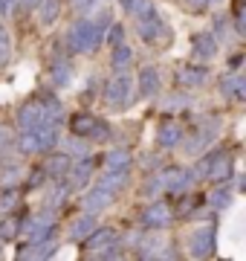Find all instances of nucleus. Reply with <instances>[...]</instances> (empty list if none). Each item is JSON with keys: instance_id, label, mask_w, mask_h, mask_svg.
Segmentation results:
<instances>
[{"instance_id": "6e6552de", "label": "nucleus", "mask_w": 246, "mask_h": 261, "mask_svg": "<svg viewBox=\"0 0 246 261\" xmlns=\"http://www.w3.org/2000/svg\"><path fill=\"white\" fill-rule=\"evenodd\" d=\"M208 75H211L208 64H203V61H186V64H180L174 70V82L182 90H197V87H203L208 82Z\"/></svg>"}, {"instance_id": "79ce46f5", "label": "nucleus", "mask_w": 246, "mask_h": 261, "mask_svg": "<svg viewBox=\"0 0 246 261\" xmlns=\"http://www.w3.org/2000/svg\"><path fill=\"white\" fill-rule=\"evenodd\" d=\"M186 6L191 9V15H200V12H206L211 6V0H186Z\"/></svg>"}, {"instance_id": "7ed1b4c3", "label": "nucleus", "mask_w": 246, "mask_h": 261, "mask_svg": "<svg viewBox=\"0 0 246 261\" xmlns=\"http://www.w3.org/2000/svg\"><path fill=\"white\" fill-rule=\"evenodd\" d=\"M133 105V79L131 73H116L110 82L104 84V108L110 113H122Z\"/></svg>"}, {"instance_id": "f03ea898", "label": "nucleus", "mask_w": 246, "mask_h": 261, "mask_svg": "<svg viewBox=\"0 0 246 261\" xmlns=\"http://www.w3.org/2000/svg\"><path fill=\"white\" fill-rule=\"evenodd\" d=\"M133 23H136V35L142 38L148 47H157V49H165L171 44V27L165 23V18H162V12L157 9V6H148V9H142L136 18H133Z\"/></svg>"}, {"instance_id": "473e14b6", "label": "nucleus", "mask_w": 246, "mask_h": 261, "mask_svg": "<svg viewBox=\"0 0 246 261\" xmlns=\"http://www.w3.org/2000/svg\"><path fill=\"white\" fill-rule=\"evenodd\" d=\"M93 226H96V215H90V212H84L81 215V218H78L76 224L70 226V241H81V238H84V235H90L93 232Z\"/></svg>"}, {"instance_id": "a878e982", "label": "nucleus", "mask_w": 246, "mask_h": 261, "mask_svg": "<svg viewBox=\"0 0 246 261\" xmlns=\"http://www.w3.org/2000/svg\"><path fill=\"white\" fill-rule=\"evenodd\" d=\"M165 192V171H148L145 174V183H142V197L145 200H153V197H162Z\"/></svg>"}, {"instance_id": "7c9ffc66", "label": "nucleus", "mask_w": 246, "mask_h": 261, "mask_svg": "<svg viewBox=\"0 0 246 261\" xmlns=\"http://www.w3.org/2000/svg\"><path fill=\"white\" fill-rule=\"evenodd\" d=\"M70 192H73V189L67 186V183L61 186V180H52V189H49V197H47V209L49 212H58V209L67 203V195H70Z\"/></svg>"}, {"instance_id": "9b49d317", "label": "nucleus", "mask_w": 246, "mask_h": 261, "mask_svg": "<svg viewBox=\"0 0 246 261\" xmlns=\"http://www.w3.org/2000/svg\"><path fill=\"white\" fill-rule=\"evenodd\" d=\"M211 183H229L235 177V154L232 151H218L211 154V163H208V174Z\"/></svg>"}, {"instance_id": "4be33fe9", "label": "nucleus", "mask_w": 246, "mask_h": 261, "mask_svg": "<svg viewBox=\"0 0 246 261\" xmlns=\"http://www.w3.org/2000/svg\"><path fill=\"white\" fill-rule=\"evenodd\" d=\"M128 180H131V168H104V174H99V186L110 189V192H122L125 186H128Z\"/></svg>"}, {"instance_id": "cd10ccee", "label": "nucleus", "mask_w": 246, "mask_h": 261, "mask_svg": "<svg viewBox=\"0 0 246 261\" xmlns=\"http://www.w3.org/2000/svg\"><path fill=\"white\" fill-rule=\"evenodd\" d=\"M232 200H235V192H232L226 183H214V192L208 195V206H211L214 212H220V209H229Z\"/></svg>"}, {"instance_id": "3c124183", "label": "nucleus", "mask_w": 246, "mask_h": 261, "mask_svg": "<svg viewBox=\"0 0 246 261\" xmlns=\"http://www.w3.org/2000/svg\"><path fill=\"white\" fill-rule=\"evenodd\" d=\"M0 140H3V134H0Z\"/></svg>"}, {"instance_id": "e433bc0d", "label": "nucleus", "mask_w": 246, "mask_h": 261, "mask_svg": "<svg viewBox=\"0 0 246 261\" xmlns=\"http://www.w3.org/2000/svg\"><path fill=\"white\" fill-rule=\"evenodd\" d=\"M20 174H23V171H20V166L18 163H15V166H6V171H3V177H0V183H3V189H12V186H18L20 183Z\"/></svg>"}, {"instance_id": "2f4dec72", "label": "nucleus", "mask_w": 246, "mask_h": 261, "mask_svg": "<svg viewBox=\"0 0 246 261\" xmlns=\"http://www.w3.org/2000/svg\"><path fill=\"white\" fill-rule=\"evenodd\" d=\"M133 157L128 148H110L104 154V168H131Z\"/></svg>"}, {"instance_id": "ddd939ff", "label": "nucleus", "mask_w": 246, "mask_h": 261, "mask_svg": "<svg viewBox=\"0 0 246 261\" xmlns=\"http://www.w3.org/2000/svg\"><path fill=\"white\" fill-rule=\"evenodd\" d=\"M133 84H139V99H157L162 90V75H160V67L157 64H142V70H139V79Z\"/></svg>"}, {"instance_id": "49530a36", "label": "nucleus", "mask_w": 246, "mask_h": 261, "mask_svg": "<svg viewBox=\"0 0 246 261\" xmlns=\"http://www.w3.org/2000/svg\"><path fill=\"white\" fill-rule=\"evenodd\" d=\"M38 6V0H18V9H26V12H32Z\"/></svg>"}, {"instance_id": "ea45409f", "label": "nucleus", "mask_w": 246, "mask_h": 261, "mask_svg": "<svg viewBox=\"0 0 246 261\" xmlns=\"http://www.w3.org/2000/svg\"><path fill=\"white\" fill-rule=\"evenodd\" d=\"M235 35L237 38L246 35V9H243V6H237V9H235Z\"/></svg>"}, {"instance_id": "20e7f679", "label": "nucleus", "mask_w": 246, "mask_h": 261, "mask_svg": "<svg viewBox=\"0 0 246 261\" xmlns=\"http://www.w3.org/2000/svg\"><path fill=\"white\" fill-rule=\"evenodd\" d=\"M70 134H76V137H81L87 142H107L113 130H110V125L104 119L81 111V113H73L70 116Z\"/></svg>"}, {"instance_id": "423d86ee", "label": "nucleus", "mask_w": 246, "mask_h": 261, "mask_svg": "<svg viewBox=\"0 0 246 261\" xmlns=\"http://www.w3.org/2000/svg\"><path fill=\"white\" fill-rule=\"evenodd\" d=\"M218 252V226H214V221L206 226H200V229H194L189 238V255L191 258H211Z\"/></svg>"}, {"instance_id": "8fccbe9b", "label": "nucleus", "mask_w": 246, "mask_h": 261, "mask_svg": "<svg viewBox=\"0 0 246 261\" xmlns=\"http://www.w3.org/2000/svg\"><path fill=\"white\" fill-rule=\"evenodd\" d=\"M0 258H3V247H0Z\"/></svg>"}, {"instance_id": "5701e85b", "label": "nucleus", "mask_w": 246, "mask_h": 261, "mask_svg": "<svg viewBox=\"0 0 246 261\" xmlns=\"http://www.w3.org/2000/svg\"><path fill=\"white\" fill-rule=\"evenodd\" d=\"M133 64V49L131 44H116V47H110V70L113 73H125V70H131Z\"/></svg>"}, {"instance_id": "a19ab883", "label": "nucleus", "mask_w": 246, "mask_h": 261, "mask_svg": "<svg viewBox=\"0 0 246 261\" xmlns=\"http://www.w3.org/2000/svg\"><path fill=\"white\" fill-rule=\"evenodd\" d=\"M44 180H47V174H44V168H32L26 177V189H35V186H44Z\"/></svg>"}, {"instance_id": "4c0bfd02", "label": "nucleus", "mask_w": 246, "mask_h": 261, "mask_svg": "<svg viewBox=\"0 0 246 261\" xmlns=\"http://www.w3.org/2000/svg\"><path fill=\"white\" fill-rule=\"evenodd\" d=\"M148 6H151V0H122V9L128 12L131 18H136V15L142 9H148Z\"/></svg>"}, {"instance_id": "c756f323", "label": "nucleus", "mask_w": 246, "mask_h": 261, "mask_svg": "<svg viewBox=\"0 0 246 261\" xmlns=\"http://www.w3.org/2000/svg\"><path fill=\"white\" fill-rule=\"evenodd\" d=\"M20 226H23V221H20L18 215H6L3 221H0V244H9L15 241V238H20Z\"/></svg>"}, {"instance_id": "dca6fc26", "label": "nucleus", "mask_w": 246, "mask_h": 261, "mask_svg": "<svg viewBox=\"0 0 246 261\" xmlns=\"http://www.w3.org/2000/svg\"><path fill=\"white\" fill-rule=\"evenodd\" d=\"M67 186L70 189H84L90 180H93V157H76V163H70V171H67Z\"/></svg>"}, {"instance_id": "a18cd8bd", "label": "nucleus", "mask_w": 246, "mask_h": 261, "mask_svg": "<svg viewBox=\"0 0 246 261\" xmlns=\"http://www.w3.org/2000/svg\"><path fill=\"white\" fill-rule=\"evenodd\" d=\"M3 3V18L6 15H15V9H18V0H0Z\"/></svg>"}, {"instance_id": "72a5a7b5", "label": "nucleus", "mask_w": 246, "mask_h": 261, "mask_svg": "<svg viewBox=\"0 0 246 261\" xmlns=\"http://www.w3.org/2000/svg\"><path fill=\"white\" fill-rule=\"evenodd\" d=\"M12 61V35H9V29L0 23V70Z\"/></svg>"}, {"instance_id": "f257e3e1", "label": "nucleus", "mask_w": 246, "mask_h": 261, "mask_svg": "<svg viewBox=\"0 0 246 261\" xmlns=\"http://www.w3.org/2000/svg\"><path fill=\"white\" fill-rule=\"evenodd\" d=\"M104 38V29L96 23V18H76L73 20V27L67 29V47H70V53L73 56H90V53H96L99 49V44H102Z\"/></svg>"}, {"instance_id": "c9c22d12", "label": "nucleus", "mask_w": 246, "mask_h": 261, "mask_svg": "<svg viewBox=\"0 0 246 261\" xmlns=\"http://www.w3.org/2000/svg\"><path fill=\"white\" fill-rule=\"evenodd\" d=\"M125 35H128V32H125L122 23H113V20H110V23H107V29H104L102 41H107V47H116V44H122V41H125Z\"/></svg>"}, {"instance_id": "f3484780", "label": "nucleus", "mask_w": 246, "mask_h": 261, "mask_svg": "<svg viewBox=\"0 0 246 261\" xmlns=\"http://www.w3.org/2000/svg\"><path fill=\"white\" fill-rule=\"evenodd\" d=\"M110 203H113V192H110V189H104V186H99V183H96L93 189H87L84 197H81V209L90 212V215H99L102 209H107Z\"/></svg>"}, {"instance_id": "f8f14e48", "label": "nucleus", "mask_w": 246, "mask_h": 261, "mask_svg": "<svg viewBox=\"0 0 246 261\" xmlns=\"http://www.w3.org/2000/svg\"><path fill=\"white\" fill-rule=\"evenodd\" d=\"M81 250L90 255V252H96V250H104V247H113V244H122V238L116 235V229H110V226H99L96 224L93 226V232L90 235H84L81 238Z\"/></svg>"}, {"instance_id": "2eb2a0df", "label": "nucleus", "mask_w": 246, "mask_h": 261, "mask_svg": "<svg viewBox=\"0 0 246 261\" xmlns=\"http://www.w3.org/2000/svg\"><path fill=\"white\" fill-rule=\"evenodd\" d=\"M218 49H220V44L211 32H197V35H191V58H194V61L208 64L211 58H218Z\"/></svg>"}, {"instance_id": "bb28decb", "label": "nucleus", "mask_w": 246, "mask_h": 261, "mask_svg": "<svg viewBox=\"0 0 246 261\" xmlns=\"http://www.w3.org/2000/svg\"><path fill=\"white\" fill-rule=\"evenodd\" d=\"M58 145H61V151H64L67 157H87L90 154V142L81 140V137H76V134H70L67 140H58Z\"/></svg>"}, {"instance_id": "393cba45", "label": "nucleus", "mask_w": 246, "mask_h": 261, "mask_svg": "<svg viewBox=\"0 0 246 261\" xmlns=\"http://www.w3.org/2000/svg\"><path fill=\"white\" fill-rule=\"evenodd\" d=\"M38 102H41V113H44V119L52 122V125H58V128H61V122L67 119L64 105L58 102L55 96H44V99H38Z\"/></svg>"}, {"instance_id": "c03bdc74", "label": "nucleus", "mask_w": 246, "mask_h": 261, "mask_svg": "<svg viewBox=\"0 0 246 261\" xmlns=\"http://www.w3.org/2000/svg\"><path fill=\"white\" fill-rule=\"evenodd\" d=\"M142 163H145V168H148V171H157L162 160L157 157V154H145V160H142Z\"/></svg>"}, {"instance_id": "b1692460", "label": "nucleus", "mask_w": 246, "mask_h": 261, "mask_svg": "<svg viewBox=\"0 0 246 261\" xmlns=\"http://www.w3.org/2000/svg\"><path fill=\"white\" fill-rule=\"evenodd\" d=\"M41 119H44V113H41V102L20 105V111H18V128L20 130H32Z\"/></svg>"}, {"instance_id": "de8ad7c7", "label": "nucleus", "mask_w": 246, "mask_h": 261, "mask_svg": "<svg viewBox=\"0 0 246 261\" xmlns=\"http://www.w3.org/2000/svg\"><path fill=\"white\" fill-rule=\"evenodd\" d=\"M240 61H243V56H240V53H235V56L229 58V70H237V67H240Z\"/></svg>"}, {"instance_id": "f704fd0d", "label": "nucleus", "mask_w": 246, "mask_h": 261, "mask_svg": "<svg viewBox=\"0 0 246 261\" xmlns=\"http://www.w3.org/2000/svg\"><path fill=\"white\" fill-rule=\"evenodd\" d=\"M18 206H20V192H18V189H6L3 197H0V212H3V215L18 212Z\"/></svg>"}, {"instance_id": "1a4fd4ad", "label": "nucleus", "mask_w": 246, "mask_h": 261, "mask_svg": "<svg viewBox=\"0 0 246 261\" xmlns=\"http://www.w3.org/2000/svg\"><path fill=\"white\" fill-rule=\"evenodd\" d=\"M58 229L55 224V212H41V215H32L29 221H23L20 226V235H26V241H44V238H52Z\"/></svg>"}, {"instance_id": "c85d7f7f", "label": "nucleus", "mask_w": 246, "mask_h": 261, "mask_svg": "<svg viewBox=\"0 0 246 261\" xmlns=\"http://www.w3.org/2000/svg\"><path fill=\"white\" fill-rule=\"evenodd\" d=\"M38 20L41 27H52L58 20V15H61V0H38Z\"/></svg>"}, {"instance_id": "6ab92c4d", "label": "nucleus", "mask_w": 246, "mask_h": 261, "mask_svg": "<svg viewBox=\"0 0 246 261\" xmlns=\"http://www.w3.org/2000/svg\"><path fill=\"white\" fill-rule=\"evenodd\" d=\"M32 134H35V140H38V154H49V151L58 148V140H61V134H58V125H52V122L41 119L35 128H32Z\"/></svg>"}, {"instance_id": "0eeeda50", "label": "nucleus", "mask_w": 246, "mask_h": 261, "mask_svg": "<svg viewBox=\"0 0 246 261\" xmlns=\"http://www.w3.org/2000/svg\"><path fill=\"white\" fill-rule=\"evenodd\" d=\"M139 221H142V229H157V232H162V229H168L177 221V215H174L168 200H148V206H145V212Z\"/></svg>"}, {"instance_id": "aec40b11", "label": "nucleus", "mask_w": 246, "mask_h": 261, "mask_svg": "<svg viewBox=\"0 0 246 261\" xmlns=\"http://www.w3.org/2000/svg\"><path fill=\"white\" fill-rule=\"evenodd\" d=\"M70 163H73V157H67L64 151H49V157L44 160V174H47V180H64L67 171H70Z\"/></svg>"}, {"instance_id": "39448f33", "label": "nucleus", "mask_w": 246, "mask_h": 261, "mask_svg": "<svg viewBox=\"0 0 246 261\" xmlns=\"http://www.w3.org/2000/svg\"><path fill=\"white\" fill-rule=\"evenodd\" d=\"M218 134H220V122L214 119V116H208V119H203L200 125L191 128L189 140H182V148H186V154L197 157L200 151H206L211 142L218 140Z\"/></svg>"}, {"instance_id": "4468645a", "label": "nucleus", "mask_w": 246, "mask_h": 261, "mask_svg": "<svg viewBox=\"0 0 246 261\" xmlns=\"http://www.w3.org/2000/svg\"><path fill=\"white\" fill-rule=\"evenodd\" d=\"M197 183L194 168H165V192L168 195H186L191 186Z\"/></svg>"}, {"instance_id": "9d476101", "label": "nucleus", "mask_w": 246, "mask_h": 261, "mask_svg": "<svg viewBox=\"0 0 246 261\" xmlns=\"http://www.w3.org/2000/svg\"><path fill=\"white\" fill-rule=\"evenodd\" d=\"M76 79V64L67 53H52V61H49V82L55 87H70Z\"/></svg>"}, {"instance_id": "58836bf2", "label": "nucleus", "mask_w": 246, "mask_h": 261, "mask_svg": "<svg viewBox=\"0 0 246 261\" xmlns=\"http://www.w3.org/2000/svg\"><path fill=\"white\" fill-rule=\"evenodd\" d=\"M186 105H191V99H189V96L174 93V96H168V99H165V111H182Z\"/></svg>"}, {"instance_id": "09e8293b", "label": "nucleus", "mask_w": 246, "mask_h": 261, "mask_svg": "<svg viewBox=\"0 0 246 261\" xmlns=\"http://www.w3.org/2000/svg\"><path fill=\"white\" fill-rule=\"evenodd\" d=\"M0 18H3V3H0Z\"/></svg>"}, {"instance_id": "37998d69", "label": "nucleus", "mask_w": 246, "mask_h": 261, "mask_svg": "<svg viewBox=\"0 0 246 261\" xmlns=\"http://www.w3.org/2000/svg\"><path fill=\"white\" fill-rule=\"evenodd\" d=\"M73 3V9L78 12V15H84V12H90L96 6V0H70Z\"/></svg>"}, {"instance_id": "a211bd4d", "label": "nucleus", "mask_w": 246, "mask_h": 261, "mask_svg": "<svg viewBox=\"0 0 246 261\" xmlns=\"http://www.w3.org/2000/svg\"><path fill=\"white\" fill-rule=\"evenodd\" d=\"M218 90H220V96H223L226 102L240 105L246 99V79L240 73H229V75H223V79H220Z\"/></svg>"}, {"instance_id": "412c9836", "label": "nucleus", "mask_w": 246, "mask_h": 261, "mask_svg": "<svg viewBox=\"0 0 246 261\" xmlns=\"http://www.w3.org/2000/svg\"><path fill=\"white\" fill-rule=\"evenodd\" d=\"M180 142H182V125L180 122H165V125H160V130H157V145H160L162 151L177 148Z\"/></svg>"}]
</instances>
